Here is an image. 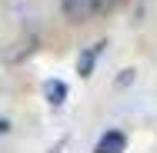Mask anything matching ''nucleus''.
Returning <instances> with one entry per match:
<instances>
[{
    "instance_id": "20e7f679",
    "label": "nucleus",
    "mask_w": 157,
    "mask_h": 153,
    "mask_svg": "<svg viewBox=\"0 0 157 153\" xmlns=\"http://www.w3.org/2000/svg\"><path fill=\"white\" fill-rule=\"evenodd\" d=\"M44 100L50 107H60L63 100H67V83H60V80H44Z\"/></svg>"
},
{
    "instance_id": "423d86ee",
    "label": "nucleus",
    "mask_w": 157,
    "mask_h": 153,
    "mask_svg": "<svg viewBox=\"0 0 157 153\" xmlns=\"http://www.w3.org/2000/svg\"><path fill=\"white\" fill-rule=\"evenodd\" d=\"M7 130H10V123H7V120H0V137H3Z\"/></svg>"
},
{
    "instance_id": "39448f33",
    "label": "nucleus",
    "mask_w": 157,
    "mask_h": 153,
    "mask_svg": "<svg viewBox=\"0 0 157 153\" xmlns=\"http://www.w3.org/2000/svg\"><path fill=\"white\" fill-rule=\"evenodd\" d=\"M130 80H134V70H124V73H121V77H117V87H127V83H130Z\"/></svg>"
},
{
    "instance_id": "7ed1b4c3",
    "label": "nucleus",
    "mask_w": 157,
    "mask_h": 153,
    "mask_svg": "<svg viewBox=\"0 0 157 153\" xmlns=\"http://www.w3.org/2000/svg\"><path fill=\"white\" fill-rule=\"evenodd\" d=\"M104 47H107V43L97 40V43H90V47L77 57V73H80V77H90V73H94V67H97V60H100V53H104Z\"/></svg>"
},
{
    "instance_id": "f03ea898",
    "label": "nucleus",
    "mask_w": 157,
    "mask_h": 153,
    "mask_svg": "<svg viewBox=\"0 0 157 153\" xmlns=\"http://www.w3.org/2000/svg\"><path fill=\"white\" fill-rule=\"evenodd\" d=\"M124 150H127V133L124 130H107L94 147V153H124Z\"/></svg>"
},
{
    "instance_id": "f257e3e1",
    "label": "nucleus",
    "mask_w": 157,
    "mask_h": 153,
    "mask_svg": "<svg viewBox=\"0 0 157 153\" xmlns=\"http://www.w3.org/2000/svg\"><path fill=\"white\" fill-rule=\"evenodd\" d=\"M104 10V0H60V13L70 24H84Z\"/></svg>"
}]
</instances>
